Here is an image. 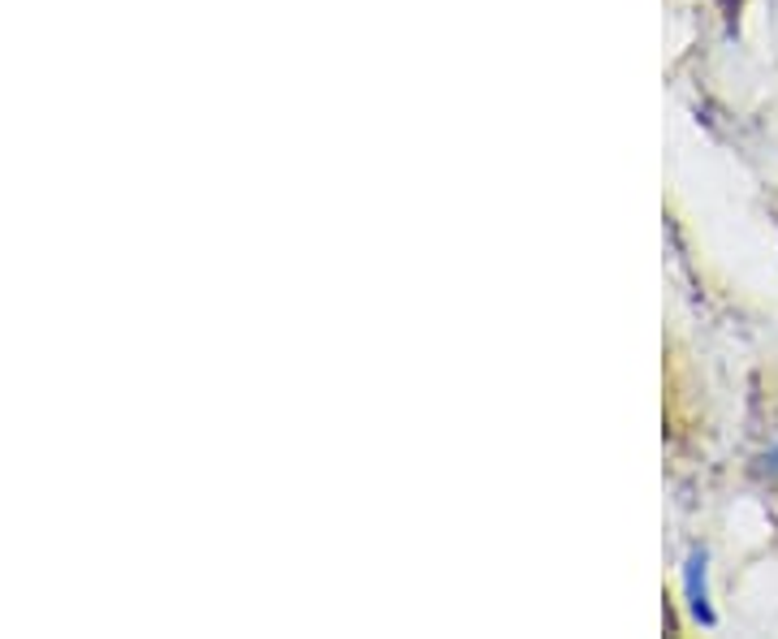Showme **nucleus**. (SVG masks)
Listing matches in <instances>:
<instances>
[{
    "label": "nucleus",
    "mask_w": 778,
    "mask_h": 639,
    "mask_svg": "<svg viewBox=\"0 0 778 639\" xmlns=\"http://www.w3.org/2000/svg\"><path fill=\"white\" fill-rule=\"evenodd\" d=\"M705 571H710L705 549H696V553L688 557V566H683V592H688V609H692V618H696L701 627H714V622H718V614H714V605H710V584H705Z\"/></svg>",
    "instance_id": "f257e3e1"
}]
</instances>
